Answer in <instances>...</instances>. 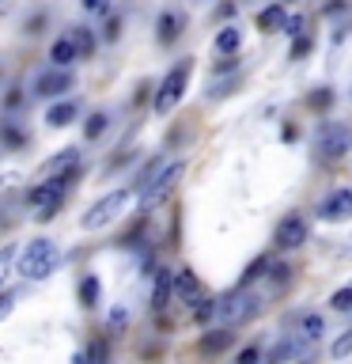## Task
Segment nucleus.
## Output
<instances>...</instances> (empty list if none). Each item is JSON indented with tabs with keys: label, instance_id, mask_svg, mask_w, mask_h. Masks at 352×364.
I'll return each mask as SVG.
<instances>
[{
	"label": "nucleus",
	"instance_id": "72a5a7b5",
	"mask_svg": "<svg viewBox=\"0 0 352 364\" xmlns=\"http://www.w3.org/2000/svg\"><path fill=\"white\" fill-rule=\"evenodd\" d=\"M284 34L299 38V34H303V16H288V23H284Z\"/></svg>",
	"mask_w": 352,
	"mask_h": 364
},
{
	"label": "nucleus",
	"instance_id": "6e6552de",
	"mask_svg": "<svg viewBox=\"0 0 352 364\" xmlns=\"http://www.w3.org/2000/svg\"><path fill=\"white\" fill-rule=\"evenodd\" d=\"M72 73L68 68H45V73H38L34 76V95H42V99H61L65 91H72Z\"/></svg>",
	"mask_w": 352,
	"mask_h": 364
},
{
	"label": "nucleus",
	"instance_id": "2f4dec72",
	"mask_svg": "<svg viewBox=\"0 0 352 364\" xmlns=\"http://www.w3.org/2000/svg\"><path fill=\"white\" fill-rule=\"evenodd\" d=\"M307 102H311V107H314V110H326V107H329V102H334V91H326V87H318V91H314V95H311V99H307Z\"/></svg>",
	"mask_w": 352,
	"mask_h": 364
},
{
	"label": "nucleus",
	"instance_id": "412c9836",
	"mask_svg": "<svg viewBox=\"0 0 352 364\" xmlns=\"http://www.w3.org/2000/svg\"><path fill=\"white\" fill-rule=\"evenodd\" d=\"M99 277H91V273H87V277L84 281H79V304H84V307H95L99 304Z\"/></svg>",
	"mask_w": 352,
	"mask_h": 364
},
{
	"label": "nucleus",
	"instance_id": "1a4fd4ad",
	"mask_svg": "<svg viewBox=\"0 0 352 364\" xmlns=\"http://www.w3.org/2000/svg\"><path fill=\"white\" fill-rule=\"evenodd\" d=\"M277 243L284 250H295V247H303L307 243V220L299 213H292V216H284L280 228H277Z\"/></svg>",
	"mask_w": 352,
	"mask_h": 364
},
{
	"label": "nucleus",
	"instance_id": "423d86ee",
	"mask_svg": "<svg viewBox=\"0 0 352 364\" xmlns=\"http://www.w3.org/2000/svg\"><path fill=\"white\" fill-rule=\"evenodd\" d=\"M258 311V300L250 296L246 289H235V292H227L220 304H216V323L220 326H235V323H243V318H250Z\"/></svg>",
	"mask_w": 352,
	"mask_h": 364
},
{
	"label": "nucleus",
	"instance_id": "7c9ffc66",
	"mask_svg": "<svg viewBox=\"0 0 352 364\" xmlns=\"http://www.w3.org/2000/svg\"><path fill=\"white\" fill-rule=\"evenodd\" d=\"M311 34H299V38H295V46H292V61H299V57H307L311 53Z\"/></svg>",
	"mask_w": 352,
	"mask_h": 364
},
{
	"label": "nucleus",
	"instance_id": "a211bd4d",
	"mask_svg": "<svg viewBox=\"0 0 352 364\" xmlns=\"http://www.w3.org/2000/svg\"><path fill=\"white\" fill-rule=\"evenodd\" d=\"M303 341L307 338H299V334H295V338H284V341H277V349H273V364H288L292 357H295V353H299L303 349Z\"/></svg>",
	"mask_w": 352,
	"mask_h": 364
},
{
	"label": "nucleus",
	"instance_id": "e433bc0d",
	"mask_svg": "<svg viewBox=\"0 0 352 364\" xmlns=\"http://www.w3.org/2000/svg\"><path fill=\"white\" fill-rule=\"evenodd\" d=\"M269 269H273V281H277V284H284V281H288V273H292L288 266H269Z\"/></svg>",
	"mask_w": 352,
	"mask_h": 364
},
{
	"label": "nucleus",
	"instance_id": "f257e3e1",
	"mask_svg": "<svg viewBox=\"0 0 352 364\" xmlns=\"http://www.w3.org/2000/svg\"><path fill=\"white\" fill-rule=\"evenodd\" d=\"M57 266H61V250H57V243H50V239H34V243H27L19 255V273L27 281H45Z\"/></svg>",
	"mask_w": 352,
	"mask_h": 364
},
{
	"label": "nucleus",
	"instance_id": "c9c22d12",
	"mask_svg": "<svg viewBox=\"0 0 352 364\" xmlns=\"http://www.w3.org/2000/svg\"><path fill=\"white\" fill-rule=\"evenodd\" d=\"M258 357H261V353H258V346H250V349H243V353H238V360H235V364H258Z\"/></svg>",
	"mask_w": 352,
	"mask_h": 364
},
{
	"label": "nucleus",
	"instance_id": "a878e982",
	"mask_svg": "<svg viewBox=\"0 0 352 364\" xmlns=\"http://www.w3.org/2000/svg\"><path fill=\"white\" fill-rule=\"evenodd\" d=\"M348 353H352V330H345V334H341L334 346H329V357H334V360H345Z\"/></svg>",
	"mask_w": 352,
	"mask_h": 364
},
{
	"label": "nucleus",
	"instance_id": "a19ab883",
	"mask_svg": "<svg viewBox=\"0 0 352 364\" xmlns=\"http://www.w3.org/2000/svg\"><path fill=\"white\" fill-rule=\"evenodd\" d=\"M0 224H4V216H0Z\"/></svg>",
	"mask_w": 352,
	"mask_h": 364
},
{
	"label": "nucleus",
	"instance_id": "9b49d317",
	"mask_svg": "<svg viewBox=\"0 0 352 364\" xmlns=\"http://www.w3.org/2000/svg\"><path fill=\"white\" fill-rule=\"evenodd\" d=\"M318 216H322V220H348V216H352V190H334L322 201Z\"/></svg>",
	"mask_w": 352,
	"mask_h": 364
},
{
	"label": "nucleus",
	"instance_id": "6ab92c4d",
	"mask_svg": "<svg viewBox=\"0 0 352 364\" xmlns=\"http://www.w3.org/2000/svg\"><path fill=\"white\" fill-rule=\"evenodd\" d=\"M227 346H231V330L227 326H220V330H212V334L201 338V353H224Z\"/></svg>",
	"mask_w": 352,
	"mask_h": 364
},
{
	"label": "nucleus",
	"instance_id": "b1692460",
	"mask_svg": "<svg viewBox=\"0 0 352 364\" xmlns=\"http://www.w3.org/2000/svg\"><path fill=\"white\" fill-rule=\"evenodd\" d=\"M318 334H322V315H299V338L314 341Z\"/></svg>",
	"mask_w": 352,
	"mask_h": 364
},
{
	"label": "nucleus",
	"instance_id": "0eeeda50",
	"mask_svg": "<svg viewBox=\"0 0 352 364\" xmlns=\"http://www.w3.org/2000/svg\"><path fill=\"white\" fill-rule=\"evenodd\" d=\"M182 171H186V164H182V159H175V164H167L163 171H159V175L141 190V209H155V205L163 201L170 190H175V182L182 178Z\"/></svg>",
	"mask_w": 352,
	"mask_h": 364
},
{
	"label": "nucleus",
	"instance_id": "c756f323",
	"mask_svg": "<svg viewBox=\"0 0 352 364\" xmlns=\"http://www.w3.org/2000/svg\"><path fill=\"white\" fill-rule=\"evenodd\" d=\"M79 8H84L87 16H106V11H110V0H79Z\"/></svg>",
	"mask_w": 352,
	"mask_h": 364
},
{
	"label": "nucleus",
	"instance_id": "9d476101",
	"mask_svg": "<svg viewBox=\"0 0 352 364\" xmlns=\"http://www.w3.org/2000/svg\"><path fill=\"white\" fill-rule=\"evenodd\" d=\"M76 167H79V152L76 148H65V152H57L50 164L42 167V178H76Z\"/></svg>",
	"mask_w": 352,
	"mask_h": 364
},
{
	"label": "nucleus",
	"instance_id": "f704fd0d",
	"mask_svg": "<svg viewBox=\"0 0 352 364\" xmlns=\"http://www.w3.org/2000/svg\"><path fill=\"white\" fill-rule=\"evenodd\" d=\"M11 307H16V296H11V292H0V318H8Z\"/></svg>",
	"mask_w": 352,
	"mask_h": 364
},
{
	"label": "nucleus",
	"instance_id": "4468645a",
	"mask_svg": "<svg viewBox=\"0 0 352 364\" xmlns=\"http://www.w3.org/2000/svg\"><path fill=\"white\" fill-rule=\"evenodd\" d=\"M155 31H159V42L170 46V42H178V34H182V16L178 11H163L155 23Z\"/></svg>",
	"mask_w": 352,
	"mask_h": 364
},
{
	"label": "nucleus",
	"instance_id": "c85d7f7f",
	"mask_svg": "<svg viewBox=\"0 0 352 364\" xmlns=\"http://www.w3.org/2000/svg\"><path fill=\"white\" fill-rule=\"evenodd\" d=\"M329 304H334V311H352V289H337Z\"/></svg>",
	"mask_w": 352,
	"mask_h": 364
},
{
	"label": "nucleus",
	"instance_id": "20e7f679",
	"mask_svg": "<svg viewBox=\"0 0 352 364\" xmlns=\"http://www.w3.org/2000/svg\"><path fill=\"white\" fill-rule=\"evenodd\" d=\"M348 148H352V133L345 129V125H337V122L318 125L314 152H318V159H322V164H337V159H345Z\"/></svg>",
	"mask_w": 352,
	"mask_h": 364
},
{
	"label": "nucleus",
	"instance_id": "39448f33",
	"mask_svg": "<svg viewBox=\"0 0 352 364\" xmlns=\"http://www.w3.org/2000/svg\"><path fill=\"white\" fill-rule=\"evenodd\" d=\"M129 205V190H114V193H106V198H99L91 209L84 213V220H79V228L84 232H99V228H106L110 220H118L121 216V209Z\"/></svg>",
	"mask_w": 352,
	"mask_h": 364
},
{
	"label": "nucleus",
	"instance_id": "f03ea898",
	"mask_svg": "<svg viewBox=\"0 0 352 364\" xmlns=\"http://www.w3.org/2000/svg\"><path fill=\"white\" fill-rule=\"evenodd\" d=\"M68 186H72L68 178H42L38 186H31L27 205L34 209V216H38V220H53L57 209H61V201H65V190Z\"/></svg>",
	"mask_w": 352,
	"mask_h": 364
},
{
	"label": "nucleus",
	"instance_id": "f8f14e48",
	"mask_svg": "<svg viewBox=\"0 0 352 364\" xmlns=\"http://www.w3.org/2000/svg\"><path fill=\"white\" fill-rule=\"evenodd\" d=\"M175 296L182 304H201L204 300V284L197 281V273H189V269L175 273Z\"/></svg>",
	"mask_w": 352,
	"mask_h": 364
},
{
	"label": "nucleus",
	"instance_id": "58836bf2",
	"mask_svg": "<svg viewBox=\"0 0 352 364\" xmlns=\"http://www.w3.org/2000/svg\"><path fill=\"white\" fill-rule=\"evenodd\" d=\"M110 326H125V311H114L110 315Z\"/></svg>",
	"mask_w": 352,
	"mask_h": 364
},
{
	"label": "nucleus",
	"instance_id": "ea45409f",
	"mask_svg": "<svg viewBox=\"0 0 352 364\" xmlns=\"http://www.w3.org/2000/svg\"><path fill=\"white\" fill-rule=\"evenodd\" d=\"M345 255H352V239H348V247H345Z\"/></svg>",
	"mask_w": 352,
	"mask_h": 364
},
{
	"label": "nucleus",
	"instance_id": "aec40b11",
	"mask_svg": "<svg viewBox=\"0 0 352 364\" xmlns=\"http://www.w3.org/2000/svg\"><path fill=\"white\" fill-rule=\"evenodd\" d=\"M238 42H243V34H238L235 27H224L220 34H216V53H227V57H231V53L238 50Z\"/></svg>",
	"mask_w": 352,
	"mask_h": 364
},
{
	"label": "nucleus",
	"instance_id": "5701e85b",
	"mask_svg": "<svg viewBox=\"0 0 352 364\" xmlns=\"http://www.w3.org/2000/svg\"><path fill=\"white\" fill-rule=\"evenodd\" d=\"M106 125H110V118H106L102 110H95V114H91V118L84 122V136H87V141H95V136L106 133Z\"/></svg>",
	"mask_w": 352,
	"mask_h": 364
},
{
	"label": "nucleus",
	"instance_id": "473e14b6",
	"mask_svg": "<svg viewBox=\"0 0 352 364\" xmlns=\"http://www.w3.org/2000/svg\"><path fill=\"white\" fill-rule=\"evenodd\" d=\"M102 38H106V42H118V38H121V19H118V16L106 19V27H102Z\"/></svg>",
	"mask_w": 352,
	"mask_h": 364
},
{
	"label": "nucleus",
	"instance_id": "7ed1b4c3",
	"mask_svg": "<svg viewBox=\"0 0 352 364\" xmlns=\"http://www.w3.org/2000/svg\"><path fill=\"white\" fill-rule=\"evenodd\" d=\"M189 57L186 61H178L170 73L163 76V84H159V91H155V114H170L182 102V95H186V84H189Z\"/></svg>",
	"mask_w": 352,
	"mask_h": 364
},
{
	"label": "nucleus",
	"instance_id": "cd10ccee",
	"mask_svg": "<svg viewBox=\"0 0 352 364\" xmlns=\"http://www.w3.org/2000/svg\"><path fill=\"white\" fill-rule=\"evenodd\" d=\"M261 269H269V258H254L246 266V273H243V284H250V281H258L261 277Z\"/></svg>",
	"mask_w": 352,
	"mask_h": 364
},
{
	"label": "nucleus",
	"instance_id": "2eb2a0df",
	"mask_svg": "<svg viewBox=\"0 0 352 364\" xmlns=\"http://www.w3.org/2000/svg\"><path fill=\"white\" fill-rule=\"evenodd\" d=\"M284 23H288V11H284V4H269L265 11H258V31H265V34L280 31Z\"/></svg>",
	"mask_w": 352,
	"mask_h": 364
},
{
	"label": "nucleus",
	"instance_id": "ddd939ff",
	"mask_svg": "<svg viewBox=\"0 0 352 364\" xmlns=\"http://www.w3.org/2000/svg\"><path fill=\"white\" fill-rule=\"evenodd\" d=\"M76 114H79L76 102H53V107L45 110V125H50V129H65V125L76 122Z\"/></svg>",
	"mask_w": 352,
	"mask_h": 364
},
{
	"label": "nucleus",
	"instance_id": "bb28decb",
	"mask_svg": "<svg viewBox=\"0 0 352 364\" xmlns=\"http://www.w3.org/2000/svg\"><path fill=\"white\" fill-rule=\"evenodd\" d=\"M0 141H4L8 148H19L23 141H27V136H23V133H19L11 122H0Z\"/></svg>",
	"mask_w": 352,
	"mask_h": 364
},
{
	"label": "nucleus",
	"instance_id": "f3484780",
	"mask_svg": "<svg viewBox=\"0 0 352 364\" xmlns=\"http://www.w3.org/2000/svg\"><path fill=\"white\" fill-rule=\"evenodd\" d=\"M170 292H175V273L159 269L155 273V289H152V307H155V311H159V307H167Z\"/></svg>",
	"mask_w": 352,
	"mask_h": 364
},
{
	"label": "nucleus",
	"instance_id": "4be33fe9",
	"mask_svg": "<svg viewBox=\"0 0 352 364\" xmlns=\"http://www.w3.org/2000/svg\"><path fill=\"white\" fill-rule=\"evenodd\" d=\"M68 38L76 42V50H79V57H91V53H95V34H91L87 27H76L72 34H68Z\"/></svg>",
	"mask_w": 352,
	"mask_h": 364
},
{
	"label": "nucleus",
	"instance_id": "393cba45",
	"mask_svg": "<svg viewBox=\"0 0 352 364\" xmlns=\"http://www.w3.org/2000/svg\"><path fill=\"white\" fill-rule=\"evenodd\" d=\"M11 266H16V247H0V289L8 284Z\"/></svg>",
	"mask_w": 352,
	"mask_h": 364
},
{
	"label": "nucleus",
	"instance_id": "dca6fc26",
	"mask_svg": "<svg viewBox=\"0 0 352 364\" xmlns=\"http://www.w3.org/2000/svg\"><path fill=\"white\" fill-rule=\"evenodd\" d=\"M76 57H79V50H76V42L68 38V34H65V38H57L53 50H50V61H53L57 68H68V65L76 61Z\"/></svg>",
	"mask_w": 352,
	"mask_h": 364
},
{
	"label": "nucleus",
	"instance_id": "4c0bfd02",
	"mask_svg": "<svg viewBox=\"0 0 352 364\" xmlns=\"http://www.w3.org/2000/svg\"><path fill=\"white\" fill-rule=\"evenodd\" d=\"M231 68H235V57H227V61L216 65V73H231Z\"/></svg>",
	"mask_w": 352,
	"mask_h": 364
}]
</instances>
